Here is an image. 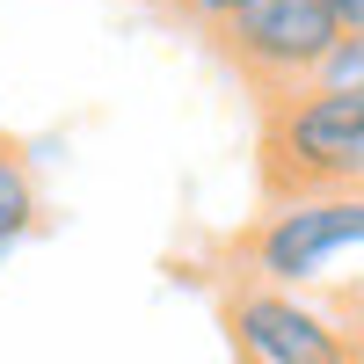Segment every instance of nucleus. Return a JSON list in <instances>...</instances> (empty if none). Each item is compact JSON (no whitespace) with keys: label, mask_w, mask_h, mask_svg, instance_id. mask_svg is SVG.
I'll return each instance as SVG.
<instances>
[{"label":"nucleus","mask_w":364,"mask_h":364,"mask_svg":"<svg viewBox=\"0 0 364 364\" xmlns=\"http://www.w3.org/2000/svg\"><path fill=\"white\" fill-rule=\"evenodd\" d=\"M364 255V190H314V197H269V211L240 240L248 284L314 291L336 284V269Z\"/></svg>","instance_id":"obj_2"},{"label":"nucleus","mask_w":364,"mask_h":364,"mask_svg":"<svg viewBox=\"0 0 364 364\" xmlns=\"http://www.w3.org/2000/svg\"><path fill=\"white\" fill-rule=\"evenodd\" d=\"M262 182L269 197L364 190V95L291 87L262 109Z\"/></svg>","instance_id":"obj_1"},{"label":"nucleus","mask_w":364,"mask_h":364,"mask_svg":"<svg viewBox=\"0 0 364 364\" xmlns=\"http://www.w3.org/2000/svg\"><path fill=\"white\" fill-rule=\"evenodd\" d=\"M0 255H8V248H0Z\"/></svg>","instance_id":"obj_9"},{"label":"nucleus","mask_w":364,"mask_h":364,"mask_svg":"<svg viewBox=\"0 0 364 364\" xmlns=\"http://www.w3.org/2000/svg\"><path fill=\"white\" fill-rule=\"evenodd\" d=\"M343 44V22L328 0H240L219 22V51L255 95H291L321 73V58Z\"/></svg>","instance_id":"obj_3"},{"label":"nucleus","mask_w":364,"mask_h":364,"mask_svg":"<svg viewBox=\"0 0 364 364\" xmlns=\"http://www.w3.org/2000/svg\"><path fill=\"white\" fill-rule=\"evenodd\" d=\"M175 8L190 15V22H204V29H219V22H226V15L240 8V0H175Z\"/></svg>","instance_id":"obj_7"},{"label":"nucleus","mask_w":364,"mask_h":364,"mask_svg":"<svg viewBox=\"0 0 364 364\" xmlns=\"http://www.w3.org/2000/svg\"><path fill=\"white\" fill-rule=\"evenodd\" d=\"M226 336L240 364H357V336L314 306L306 291H277V284H240L226 291Z\"/></svg>","instance_id":"obj_4"},{"label":"nucleus","mask_w":364,"mask_h":364,"mask_svg":"<svg viewBox=\"0 0 364 364\" xmlns=\"http://www.w3.org/2000/svg\"><path fill=\"white\" fill-rule=\"evenodd\" d=\"M29 226H37V175H29L22 146L0 132V248H15Z\"/></svg>","instance_id":"obj_5"},{"label":"nucleus","mask_w":364,"mask_h":364,"mask_svg":"<svg viewBox=\"0 0 364 364\" xmlns=\"http://www.w3.org/2000/svg\"><path fill=\"white\" fill-rule=\"evenodd\" d=\"M306 87H328V95H364V29H343V44L321 58V73Z\"/></svg>","instance_id":"obj_6"},{"label":"nucleus","mask_w":364,"mask_h":364,"mask_svg":"<svg viewBox=\"0 0 364 364\" xmlns=\"http://www.w3.org/2000/svg\"><path fill=\"white\" fill-rule=\"evenodd\" d=\"M328 8H336L343 29H364V0H328Z\"/></svg>","instance_id":"obj_8"}]
</instances>
